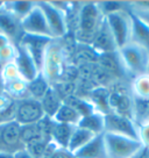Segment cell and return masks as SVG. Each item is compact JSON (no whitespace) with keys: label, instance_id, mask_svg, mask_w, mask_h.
Returning <instances> with one entry per match:
<instances>
[{"label":"cell","instance_id":"obj_34","mask_svg":"<svg viewBox=\"0 0 149 158\" xmlns=\"http://www.w3.org/2000/svg\"><path fill=\"white\" fill-rule=\"evenodd\" d=\"M13 156H14V158H34L28 151H27V150H26V149H22V150H20V151L15 152Z\"/></svg>","mask_w":149,"mask_h":158},{"label":"cell","instance_id":"obj_17","mask_svg":"<svg viewBox=\"0 0 149 158\" xmlns=\"http://www.w3.org/2000/svg\"><path fill=\"white\" fill-rule=\"evenodd\" d=\"M96 64L103 69L107 74L114 78H121L125 76V71L120 64V60L118 58L117 51L112 54H101L98 56Z\"/></svg>","mask_w":149,"mask_h":158},{"label":"cell","instance_id":"obj_29","mask_svg":"<svg viewBox=\"0 0 149 158\" xmlns=\"http://www.w3.org/2000/svg\"><path fill=\"white\" fill-rule=\"evenodd\" d=\"M127 5L128 4L120 2V1H101V2H97V6H98V8H99L103 16L125 10V8L128 7Z\"/></svg>","mask_w":149,"mask_h":158},{"label":"cell","instance_id":"obj_35","mask_svg":"<svg viewBox=\"0 0 149 158\" xmlns=\"http://www.w3.org/2000/svg\"><path fill=\"white\" fill-rule=\"evenodd\" d=\"M135 158H149V150L148 149H144L141 153H139Z\"/></svg>","mask_w":149,"mask_h":158},{"label":"cell","instance_id":"obj_1","mask_svg":"<svg viewBox=\"0 0 149 158\" xmlns=\"http://www.w3.org/2000/svg\"><path fill=\"white\" fill-rule=\"evenodd\" d=\"M117 55L126 76H130L134 79L147 72L149 51L141 45L134 42H129L117 50Z\"/></svg>","mask_w":149,"mask_h":158},{"label":"cell","instance_id":"obj_2","mask_svg":"<svg viewBox=\"0 0 149 158\" xmlns=\"http://www.w3.org/2000/svg\"><path fill=\"white\" fill-rule=\"evenodd\" d=\"M103 18L104 16L95 2H86L82 6L78 13V26L74 34L77 42L80 44L91 45Z\"/></svg>","mask_w":149,"mask_h":158},{"label":"cell","instance_id":"obj_18","mask_svg":"<svg viewBox=\"0 0 149 158\" xmlns=\"http://www.w3.org/2000/svg\"><path fill=\"white\" fill-rule=\"evenodd\" d=\"M130 16H132L130 42H134L149 51V27H147L140 19H138L132 12H130Z\"/></svg>","mask_w":149,"mask_h":158},{"label":"cell","instance_id":"obj_19","mask_svg":"<svg viewBox=\"0 0 149 158\" xmlns=\"http://www.w3.org/2000/svg\"><path fill=\"white\" fill-rule=\"evenodd\" d=\"M72 129H74L72 126L57 123V122L53 121V123H51V130H50L51 141L58 148L66 149L68 148V144H69L70 137H71V134H72Z\"/></svg>","mask_w":149,"mask_h":158},{"label":"cell","instance_id":"obj_4","mask_svg":"<svg viewBox=\"0 0 149 158\" xmlns=\"http://www.w3.org/2000/svg\"><path fill=\"white\" fill-rule=\"evenodd\" d=\"M106 23L109 26V31L113 36L117 45V49L126 45L130 42L132 36V16L128 7L122 10L115 12L112 14L105 15Z\"/></svg>","mask_w":149,"mask_h":158},{"label":"cell","instance_id":"obj_24","mask_svg":"<svg viewBox=\"0 0 149 158\" xmlns=\"http://www.w3.org/2000/svg\"><path fill=\"white\" fill-rule=\"evenodd\" d=\"M49 87L50 83L41 72L34 80L27 83V91L29 94V98L39 100V101H41V99L45 97V94L47 93Z\"/></svg>","mask_w":149,"mask_h":158},{"label":"cell","instance_id":"obj_6","mask_svg":"<svg viewBox=\"0 0 149 158\" xmlns=\"http://www.w3.org/2000/svg\"><path fill=\"white\" fill-rule=\"evenodd\" d=\"M25 149L21 139V126L15 120L0 123V152L14 155Z\"/></svg>","mask_w":149,"mask_h":158},{"label":"cell","instance_id":"obj_8","mask_svg":"<svg viewBox=\"0 0 149 158\" xmlns=\"http://www.w3.org/2000/svg\"><path fill=\"white\" fill-rule=\"evenodd\" d=\"M45 16L53 40H61L65 37L69 28L66 22V14L50 4V1L37 2Z\"/></svg>","mask_w":149,"mask_h":158},{"label":"cell","instance_id":"obj_14","mask_svg":"<svg viewBox=\"0 0 149 158\" xmlns=\"http://www.w3.org/2000/svg\"><path fill=\"white\" fill-rule=\"evenodd\" d=\"M91 47L98 52V55L101 54H112L117 51V45H115L114 39L109 31V28L105 18H103L100 26L97 33L95 35V39L91 43Z\"/></svg>","mask_w":149,"mask_h":158},{"label":"cell","instance_id":"obj_39","mask_svg":"<svg viewBox=\"0 0 149 158\" xmlns=\"http://www.w3.org/2000/svg\"><path fill=\"white\" fill-rule=\"evenodd\" d=\"M148 150H149V149H148Z\"/></svg>","mask_w":149,"mask_h":158},{"label":"cell","instance_id":"obj_33","mask_svg":"<svg viewBox=\"0 0 149 158\" xmlns=\"http://www.w3.org/2000/svg\"><path fill=\"white\" fill-rule=\"evenodd\" d=\"M49 158H74L72 153H70L66 149L57 148L54 152L50 155Z\"/></svg>","mask_w":149,"mask_h":158},{"label":"cell","instance_id":"obj_37","mask_svg":"<svg viewBox=\"0 0 149 158\" xmlns=\"http://www.w3.org/2000/svg\"><path fill=\"white\" fill-rule=\"evenodd\" d=\"M147 74H149V63H148V68H147V72H146Z\"/></svg>","mask_w":149,"mask_h":158},{"label":"cell","instance_id":"obj_10","mask_svg":"<svg viewBox=\"0 0 149 158\" xmlns=\"http://www.w3.org/2000/svg\"><path fill=\"white\" fill-rule=\"evenodd\" d=\"M104 120L105 133L118 134V135H122L126 137L140 141L138 126L132 118L109 112L104 115Z\"/></svg>","mask_w":149,"mask_h":158},{"label":"cell","instance_id":"obj_23","mask_svg":"<svg viewBox=\"0 0 149 158\" xmlns=\"http://www.w3.org/2000/svg\"><path fill=\"white\" fill-rule=\"evenodd\" d=\"M80 116L79 114L77 113L72 107H70L69 105L63 104L60 106V108L57 109L56 114L53 118V121L57 122V123H63V124H69V126H77L78 122L80 121Z\"/></svg>","mask_w":149,"mask_h":158},{"label":"cell","instance_id":"obj_12","mask_svg":"<svg viewBox=\"0 0 149 158\" xmlns=\"http://www.w3.org/2000/svg\"><path fill=\"white\" fill-rule=\"evenodd\" d=\"M109 112L119 114L133 120V98L132 94L120 86L109 93Z\"/></svg>","mask_w":149,"mask_h":158},{"label":"cell","instance_id":"obj_28","mask_svg":"<svg viewBox=\"0 0 149 158\" xmlns=\"http://www.w3.org/2000/svg\"><path fill=\"white\" fill-rule=\"evenodd\" d=\"M132 95L140 99L149 100V74L144 73L133 79Z\"/></svg>","mask_w":149,"mask_h":158},{"label":"cell","instance_id":"obj_5","mask_svg":"<svg viewBox=\"0 0 149 158\" xmlns=\"http://www.w3.org/2000/svg\"><path fill=\"white\" fill-rule=\"evenodd\" d=\"M64 69V52L61 44H57L53 40L45 50L41 73L50 84H54L62 79Z\"/></svg>","mask_w":149,"mask_h":158},{"label":"cell","instance_id":"obj_31","mask_svg":"<svg viewBox=\"0 0 149 158\" xmlns=\"http://www.w3.org/2000/svg\"><path fill=\"white\" fill-rule=\"evenodd\" d=\"M128 5V8H130V10H149V0H136V1H133Z\"/></svg>","mask_w":149,"mask_h":158},{"label":"cell","instance_id":"obj_25","mask_svg":"<svg viewBox=\"0 0 149 158\" xmlns=\"http://www.w3.org/2000/svg\"><path fill=\"white\" fill-rule=\"evenodd\" d=\"M63 102L69 105L70 107H72L82 118L86 116V115H89L91 113H93V112H97L95 106L91 104V101H90L89 99H84L82 98V97L76 95V94L66 97L63 100Z\"/></svg>","mask_w":149,"mask_h":158},{"label":"cell","instance_id":"obj_7","mask_svg":"<svg viewBox=\"0 0 149 158\" xmlns=\"http://www.w3.org/2000/svg\"><path fill=\"white\" fill-rule=\"evenodd\" d=\"M45 118L42 106L39 100L32 98L21 99L15 101L14 120L20 126L37 123Z\"/></svg>","mask_w":149,"mask_h":158},{"label":"cell","instance_id":"obj_30","mask_svg":"<svg viewBox=\"0 0 149 158\" xmlns=\"http://www.w3.org/2000/svg\"><path fill=\"white\" fill-rule=\"evenodd\" d=\"M139 139L146 149H149V121L138 126Z\"/></svg>","mask_w":149,"mask_h":158},{"label":"cell","instance_id":"obj_26","mask_svg":"<svg viewBox=\"0 0 149 158\" xmlns=\"http://www.w3.org/2000/svg\"><path fill=\"white\" fill-rule=\"evenodd\" d=\"M35 2L33 1H10V2H2V10L10 12L11 14L16 16L18 19L22 20L26 15L29 13L32 8L34 7Z\"/></svg>","mask_w":149,"mask_h":158},{"label":"cell","instance_id":"obj_15","mask_svg":"<svg viewBox=\"0 0 149 158\" xmlns=\"http://www.w3.org/2000/svg\"><path fill=\"white\" fill-rule=\"evenodd\" d=\"M20 22V19L11 14L10 12L2 10V7H1V10H0V33L1 34L7 36L11 41L16 40V42H18L22 35Z\"/></svg>","mask_w":149,"mask_h":158},{"label":"cell","instance_id":"obj_32","mask_svg":"<svg viewBox=\"0 0 149 158\" xmlns=\"http://www.w3.org/2000/svg\"><path fill=\"white\" fill-rule=\"evenodd\" d=\"M133 14L138 18V19H140L142 22H143L144 25L147 26V27H149V10H130V8H128Z\"/></svg>","mask_w":149,"mask_h":158},{"label":"cell","instance_id":"obj_22","mask_svg":"<svg viewBox=\"0 0 149 158\" xmlns=\"http://www.w3.org/2000/svg\"><path fill=\"white\" fill-rule=\"evenodd\" d=\"M95 136H97V135L90 133L89 130H86L84 128H80L78 126H74V129H72V134H71V137H70L66 150L70 153L76 152L77 150L83 148L85 144L89 143Z\"/></svg>","mask_w":149,"mask_h":158},{"label":"cell","instance_id":"obj_21","mask_svg":"<svg viewBox=\"0 0 149 158\" xmlns=\"http://www.w3.org/2000/svg\"><path fill=\"white\" fill-rule=\"evenodd\" d=\"M40 102L42 106V110L45 113V116L53 118L57 112V109L63 104V99L61 98V95L56 92V89L50 85L49 89L47 91L45 97L41 99Z\"/></svg>","mask_w":149,"mask_h":158},{"label":"cell","instance_id":"obj_38","mask_svg":"<svg viewBox=\"0 0 149 158\" xmlns=\"http://www.w3.org/2000/svg\"><path fill=\"white\" fill-rule=\"evenodd\" d=\"M1 7H2V2L0 1V10H1Z\"/></svg>","mask_w":149,"mask_h":158},{"label":"cell","instance_id":"obj_9","mask_svg":"<svg viewBox=\"0 0 149 158\" xmlns=\"http://www.w3.org/2000/svg\"><path fill=\"white\" fill-rule=\"evenodd\" d=\"M20 27L21 31L23 34L53 39L48 23H47V20H45V16L37 2H35L32 10L21 20Z\"/></svg>","mask_w":149,"mask_h":158},{"label":"cell","instance_id":"obj_20","mask_svg":"<svg viewBox=\"0 0 149 158\" xmlns=\"http://www.w3.org/2000/svg\"><path fill=\"white\" fill-rule=\"evenodd\" d=\"M105 114L100 112H93L86 116H83L78 122V127L89 130L95 135H101L105 133Z\"/></svg>","mask_w":149,"mask_h":158},{"label":"cell","instance_id":"obj_3","mask_svg":"<svg viewBox=\"0 0 149 158\" xmlns=\"http://www.w3.org/2000/svg\"><path fill=\"white\" fill-rule=\"evenodd\" d=\"M103 137L107 158H135L146 149L138 139L118 134L104 133Z\"/></svg>","mask_w":149,"mask_h":158},{"label":"cell","instance_id":"obj_27","mask_svg":"<svg viewBox=\"0 0 149 158\" xmlns=\"http://www.w3.org/2000/svg\"><path fill=\"white\" fill-rule=\"evenodd\" d=\"M98 56H99L98 52L89 44L78 43V47L74 51V60L82 65L97 63Z\"/></svg>","mask_w":149,"mask_h":158},{"label":"cell","instance_id":"obj_13","mask_svg":"<svg viewBox=\"0 0 149 158\" xmlns=\"http://www.w3.org/2000/svg\"><path fill=\"white\" fill-rule=\"evenodd\" d=\"M13 62H14L18 71H19L21 78L23 79L26 83H29L32 80H34L40 73L35 62L30 57V55L27 52V50L18 43H16V55H15V58Z\"/></svg>","mask_w":149,"mask_h":158},{"label":"cell","instance_id":"obj_11","mask_svg":"<svg viewBox=\"0 0 149 158\" xmlns=\"http://www.w3.org/2000/svg\"><path fill=\"white\" fill-rule=\"evenodd\" d=\"M51 41H53V39H49V37L35 36V35L23 34L22 33L21 37L16 43L20 44L21 47H23L27 50V52L30 55V57L33 58L39 71L41 72L45 50L48 48V45L51 43Z\"/></svg>","mask_w":149,"mask_h":158},{"label":"cell","instance_id":"obj_36","mask_svg":"<svg viewBox=\"0 0 149 158\" xmlns=\"http://www.w3.org/2000/svg\"><path fill=\"white\" fill-rule=\"evenodd\" d=\"M0 158H14V156H13V155H10V153L0 152Z\"/></svg>","mask_w":149,"mask_h":158},{"label":"cell","instance_id":"obj_16","mask_svg":"<svg viewBox=\"0 0 149 158\" xmlns=\"http://www.w3.org/2000/svg\"><path fill=\"white\" fill-rule=\"evenodd\" d=\"M72 155L74 158H107L103 134L95 136L89 143Z\"/></svg>","mask_w":149,"mask_h":158}]
</instances>
